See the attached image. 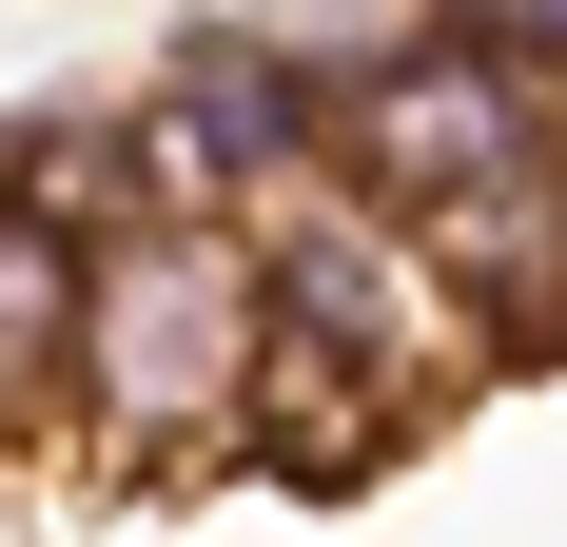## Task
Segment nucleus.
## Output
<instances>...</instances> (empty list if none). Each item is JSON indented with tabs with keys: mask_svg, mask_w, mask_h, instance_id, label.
<instances>
[{
	"mask_svg": "<svg viewBox=\"0 0 567 547\" xmlns=\"http://www.w3.org/2000/svg\"><path fill=\"white\" fill-rule=\"evenodd\" d=\"M333 176H372L489 293L509 352L567 332V79L451 40V20H392L372 59H333Z\"/></svg>",
	"mask_w": 567,
	"mask_h": 547,
	"instance_id": "obj_1",
	"label": "nucleus"
},
{
	"mask_svg": "<svg viewBox=\"0 0 567 547\" xmlns=\"http://www.w3.org/2000/svg\"><path fill=\"white\" fill-rule=\"evenodd\" d=\"M293 313L255 216H117L99 235V352H79V450L117 489H196L255 450V391H275Z\"/></svg>",
	"mask_w": 567,
	"mask_h": 547,
	"instance_id": "obj_2",
	"label": "nucleus"
},
{
	"mask_svg": "<svg viewBox=\"0 0 567 547\" xmlns=\"http://www.w3.org/2000/svg\"><path fill=\"white\" fill-rule=\"evenodd\" d=\"M255 255H275V313H293V352L372 372L411 431H431V411H451V391L509 352V332H489V293H470V274L431 255V235H411L372 176H293L275 216H255Z\"/></svg>",
	"mask_w": 567,
	"mask_h": 547,
	"instance_id": "obj_3",
	"label": "nucleus"
},
{
	"mask_svg": "<svg viewBox=\"0 0 567 547\" xmlns=\"http://www.w3.org/2000/svg\"><path fill=\"white\" fill-rule=\"evenodd\" d=\"M117 176L137 216H275L293 176H333V79H293L275 40H176L117 99Z\"/></svg>",
	"mask_w": 567,
	"mask_h": 547,
	"instance_id": "obj_4",
	"label": "nucleus"
},
{
	"mask_svg": "<svg viewBox=\"0 0 567 547\" xmlns=\"http://www.w3.org/2000/svg\"><path fill=\"white\" fill-rule=\"evenodd\" d=\"M392 391L372 372H333V352H275V391H255V450H235V469H275V489H372V469H392Z\"/></svg>",
	"mask_w": 567,
	"mask_h": 547,
	"instance_id": "obj_5",
	"label": "nucleus"
},
{
	"mask_svg": "<svg viewBox=\"0 0 567 547\" xmlns=\"http://www.w3.org/2000/svg\"><path fill=\"white\" fill-rule=\"evenodd\" d=\"M411 20H451V40L528 59V79H567V0H411Z\"/></svg>",
	"mask_w": 567,
	"mask_h": 547,
	"instance_id": "obj_6",
	"label": "nucleus"
}]
</instances>
